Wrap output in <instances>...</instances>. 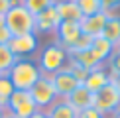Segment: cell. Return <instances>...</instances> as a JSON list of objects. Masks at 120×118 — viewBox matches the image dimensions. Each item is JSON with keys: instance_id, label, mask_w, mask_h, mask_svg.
<instances>
[{"instance_id": "1", "label": "cell", "mask_w": 120, "mask_h": 118, "mask_svg": "<svg viewBox=\"0 0 120 118\" xmlns=\"http://www.w3.org/2000/svg\"><path fill=\"white\" fill-rule=\"evenodd\" d=\"M8 77H10V81H12V85H14L16 91H30L39 81L41 71H39L36 61H32V59L26 57V59H18L14 63V67L10 69Z\"/></svg>"}, {"instance_id": "2", "label": "cell", "mask_w": 120, "mask_h": 118, "mask_svg": "<svg viewBox=\"0 0 120 118\" xmlns=\"http://www.w3.org/2000/svg\"><path fill=\"white\" fill-rule=\"evenodd\" d=\"M4 24L12 32V36H24V33H36V16L28 12L22 4H16L8 10L4 16Z\"/></svg>"}, {"instance_id": "3", "label": "cell", "mask_w": 120, "mask_h": 118, "mask_svg": "<svg viewBox=\"0 0 120 118\" xmlns=\"http://www.w3.org/2000/svg\"><path fill=\"white\" fill-rule=\"evenodd\" d=\"M67 61H69L67 49L61 47L55 41V43H47V45L41 49V53H39V57H38V67H39V71H41V75H53L59 69H63Z\"/></svg>"}, {"instance_id": "4", "label": "cell", "mask_w": 120, "mask_h": 118, "mask_svg": "<svg viewBox=\"0 0 120 118\" xmlns=\"http://www.w3.org/2000/svg\"><path fill=\"white\" fill-rule=\"evenodd\" d=\"M30 95H32L34 102H36V106L39 110H47V108L57 100V92H55V87H53L49 75L39 77V81L30 88Z\"/></svg>"}, {"instance_id": "5", "label": "cell", "mask_w": 120, "mask_h": 118, "mask_svg": "<svg viewBox=\"0 0 120 118\" xmlns=\"http://www.w3.org/2000/svg\"><path fill=\"white\" fill-rule=\"evenodd\" d=\"M39 108L36 106L30 91H14L12 96L8 100V112L18 118H30L32 114H36Z\"/></svg>"}, {"instance_id": "6", "label": "cell", "mask_w": 120, "mask_h": 118, "mask_svg": "<svg viewBox=\"0 0 120 118\" xmlns=\"http://www.w3.org/2000/svg\"><path fill=\"white\" fill-rule=\"evenodd\" d=\"M93 106L97 108L104 118L110 116L114 110H118V108H120V95H118L116 88H114L112 83L104 85L98 92H94V104Z\"/></svg>"}, {"instance_id": "7", "label": "cell", "mask_w": 120, "mask_h": 118, "mask_svg": "<svg viewBox=\"0 0 120 118\" xmlns=\"http://www.w3.org/2000/svg\"><path fill=\"white\" fill-rule=\"evenodd\" d=\"M51 77V83L55 87V92H57V98H67L75 88L79 87V81L75 79V75L71 73V69L65 65L63 69H59L57 73H53Z\"/></svg>"}, {"instance_id": "8", "label": "cell", "mask_w": 120, "mask_h": 118, "mask_svg": "<svg viewBox=\"0 0 120 118\" xmlns=\"http://www.w3.org/2000/svg\"><path fill=\"white\" fill-rule=\"evenodd\" d=\"M38 45H39V41H38V36H36V33L14 36L12 39H10V43H8L10 51H12L18 59H26L28 55H32V53L38 49Z\"/></svg>"}, {"instance_id": "9", "label": "cell", "mask_w": 120, "mask_h": 118, "mask_svg": "<svg viewBox=\"0 0 120 118\" xmlns=\"http://www.w3.org/2000/svg\"><path fill=\"white\" fill-rule=\"evenodd\" d=\"M59 24H61V18H59L57 8L53 4L36 16V33H51L59 28Z\"/></svg>"}, {"instance_id": "10", "label": "cell", "mask_w": 120, "mask_h": 118, "mask_svg": "<svg viewBox=\"0 0 120 118\" xmlns=\"http://www.w3.org/2000/svg\"><path fill=\"white\" fill-rule=\"evenodd\" d=\"M55 33H57V43L61 47H65V49H69L79 37L83 36L81 24L79 22H61L59 28L55 30Z\"/></svg>"}, {"instance_id": "11", "label": "cell", "mask_w": 120, "mask_h": 118, "mask_svg": "<svg viewBox=\"0 0 120 118\" xmlns=\"http://www.w3.org/2000/svg\"><path fill=\"white\" fill-rule=\"evenodd\" d=\"M65 100H67L77 112H83V110H87V108H91L94 104V95L85 85H79L71 95L65 98Z\"/></svg>"}, {"instance_id": "12", "label": "cell", "mask_w": 120, "mask_h": 118, "mask_svg": "<svg viewBox=\"0 0 120 118\" xmlns=\"http://www.w3.org/2000/svg\"><path fill=\"white\" fill-rule=\"evenodd\" d=\"M106 20H108V14L106 12H98V14H93V16H85L81 22V32L83 33H87V36H91V37H98L102 33V28H104V24H106Z\"/></svg>"}, {"instance_id": "13", "label": "cell", "mask_w": 120, "mask_h": 118, "mask_svg": "<svg viewBox=\"0 0 120 118\" xmlns=\"http://www.w3.org/2000/svg\"><path fill=\"white\" fill-rule=\"evenodd\" d=\"M108 83H110V73H108L102 65H98V67H94V69L89 71V77H87V81H85L83 85L94 95V92H98L104 85H108Z\"/></svg>"}, {"instance_id": "14", "label": "cell", "mask_w": 120, "mask_h": 118, "mask_svg": "<svg viewBox=\"0 0 120 118\" xmlns=\"http://www.w3.org/2000/svg\"><path fill=\"white\" fill-rule=\"evenodd\" d=\"M55 8L61 22H81L83 20L81 8L75 0H59V2H55Z\"/></svg>"}, {"instance_id": "15", "label": "cell", "mask_w": 120, "mask_h": 118, "mask_svg": "<svg viewBox=\"0 0 120 118\" xmlns=\"http://www.w3.org/2000/svg\"><path fill=\"white\" fill-rule=\"evenodd\" d=\"M49 118H79V112L69 104L65 98H57L51 106L45 110Z\"/></svg>"}, {"instance_id": "16", "label": "cell", "mask_w": 120, "mask_h": 118, "mask_svg": "<svg viewBox=\"0 0 120 118\" xmlns=\"http://www.w3.org/2000/svg\"><path fill=\"white\" fill-rule=\"evenodd\" d=\"M101 36L110 41L114 47L120 45V16H114V14H108V20L102 28V33Z\"/></svg>"}, {"instance_id": "17", "label": "cell", "mask_w": 120, "mask_h": 118, "mask_svg": "<svg viewBox=\"0 0 120 118\" xmlns=\"http://www.w3.org/2000/svg\"><path fill=\"white\" fill-rule=\"evenodd\" d=\"M67 55H69V63H77V65L89 69V71L94 69V67H98V65H102V63L94 57V53L91 49H85V51H79V53H67Z\"/></svg>"}, {"instance_id": "18", "label": "cell", "mask_w": 120, "mask_h": 118, "mask_svg": "<svg viewBox=\"0 0 120 118\" xmlns=\"http://www.w3.org/2000/svg\"><path fill=\"white\" fill-rule=\"evenodd\" d=\"M114 49H116V47H114L110 41H106L102 36L94 37L93 39V45H91V51L94 53V57H97L101 63H106V59L110 57V53L114 51Z\"/></svg>"}, {"instance_id": "19", "label": "cell", "mask_w": 120, "mask_h": 118, "mask_svg": "<svg viewBox=\"0 0 120 118\" xmlns=\"http://www.w3.org/2000/svg\"><path fill=\"white\" fill-rule=\"evenodd\" d=\"M16 61H18V57L10 51L8 45H0V75H8Z\"/></svg>"}, {"instance_id": "20", "label": "cell", "mask_w": 120, "mask_h": 118, "mask_svg": "<svg viewBox=\"0 0 120 118\" xmlns=\"http://www.w3.org/2000/svg\"><path fill=\"white\" fill-rule=\"evenodd\" d=\"M16 91L10 81L8 75H0V108H6L8 110V100L12 96V92Z\"/></svg>"}, {"instance_id": "21", "label": "cell", "mask_w": 120, "mask_h": 118, "mask_svg": "<svg viewBox=\"0 0 120 118\" xmlns=\"http://www.w3.org/2000/svg\"><path fill=\"white\" fill-rule=\"evenodd\" d=\"M53 4H55V0H22V6L28 12H32L34 16H38L39 12H43L45 8L53 6Z\"/></svg>"}, {"instance_id": "22", "label": "cell", "mask_w": 120, "mask_h": 118, "mask_svg": "<svg viewBox=\"0 0 120 118\" xmlns=\"http://www.w3.org/2000/svg\"><path fill=\"white\" fill-rule=\"evenodd\" d=\"M75 2H77L79 8H81L83 18H85V16H93V14H98V12L102 10L98 0H75Z\"/></svg>"}, {"instance_id": "23", "label": "cell", "mask_w": 120, "mask_h": 118, "mask_svg": "<svg viewBox=\"0 0 120 118\" xmlns=\"http://www.w3.org/2000/svg\"><path fill=\"white\" fill-rule=\"evenodd\" d=\"M106 71L110 73V77H118L120 75V49L116 47L110 53V57L106 59Z\"/></svg>"}, {"instance_id": "24", "label": "cell", "mask_w": 120, "mask_h": 118, "mask_svg": "<svg viewBox=\"0 0 120 118\" xmlns=\"http://www.w3.org/2000/svg\"><path fill=\"white\" fill-rule=\"evenodd\" d=\"M93 39H94V37L87 36V33H83V36H81V37H79V39L73 43L71 47L67 49V53H79V51H85V49H91V45H93Z\"/></svg>"}, {"instance_id": "25", "label": "cell", "mask_w": 120, "mask_h": 118, "mask_svg": "<svg viewBox=\"0 0 120 118\" xmlns=\"http://www.w3.org/2000/svg\"><path fill=\"white\" fill-rule=\"evenodd\" d=\"M67 63H69V61H67ZM67 67L71 69V73L75 75V79L79 81V85H83V83L87 81V77H89V69H85V67H81V65H77V63H69Z\"/></svg>"}, {"instance_id": "26", "label": "cell", "mask_w": 120, "mask_h": 118, "mask_svg": "<svg viewBox=\"0 0 120 118\" xmlns=\"http://www.w3.org/2000/svg\"><path fill=\"white\" fill-rule=\"evenodd\" d=\"M98 2H101L102 12H106V14H112L114 10L120 8V0H98Z\"/></svg>"}, {"instance_id": "27", "label": "cell", "mask_w": 120, "mask_h": 118, "mask_svg": "<svg viewBox=\"0 0 120 118\" xmlns=\"http://www.w3.org/2000/svg\"><path fill=\"white\" fill-rule=\"evenodd\" d=\"M16 4H22V0H0V16H6L8 10Z\"/></svg>"}, {"instance_id": "28", "label": "cell", "mask_w": 120, "mask_h": 118, "mask_svg": "<svg viewBox=\"0 0 120 118\" xmlns=\"http://www.w3.org/2000/svg\"><path fill=\"white\" fill-rule=\"evenodd\" d=\"M12 37H14L12 32H10L6 26H0V45H8Z\"/></svg>"}, {"instance_id": "29", "label": "cell", "mask_w": 120, "mask_h": 118, "mask_svg": "<svg viewBox=\"0 0 120 118\" xmlns=\"http://www.w3.org/2000/svg\"><path fill=\"white\" fill-rule=\"evenodd\" d=\"M79 118H104V116H102L94 106H91V108H87V110L79 112Z\"/></svg>"}, {"instance_id": "30", "label": "cell", "mask_w": 120, "mask_h": 118, "mask_svg": "<svg viewBox=\"0 0 120 118\" xmlns=\"http://www.w3.org/2000/svg\"><path fill=\"white\" fill-rule=\"evenodd\" d=\"M110 83L114 85V88H116L118 95H120V75H118V77H110Z\"/></svg>"}, {"instance_id": "31", "label": "cell", "mask_w": 120, "mask_h": 118, "mask_svg": "<svg viewBox=\"0 0 120 118\" xmlns=\"http://www.w3.org/2000/svg\"><path fill=\"white\" fill-rule=\"evenodd\" d=\"M30 118H49V116L45 114V110H38L36 114H32V116H30Z\"/></svg>"}, {"instance_id": "32", "label": "cell", "mask_w": 120, "mask_h": 118, "mask_svg": "<svg viewBox=\"0 0 120 118\" xmlns=\"http://www.w3.org/2000/svg\"><path fill=\"white\" fill-rule=\"evenodd\" d=\"M106 118H120V108H118V110H114L112 114H110V116H106Z\"/></svg>"}, {"instance_id": "33", "label": "cell", "mask_w": 120, "mask_h": 118, "mask_svg": "<svg viewBox=\"0 0 120 118\" xmlns=\"http://www.w3.org/2000/svg\"><path fill=\"white\" fill-rule=\"evenodd\" d=\"M6 114H8L6 108H0V118H6Z\"/></svg>"}, {"instance_id": "34", "label": "cell", "mask_w": 120, "mask_h": 118, "mask_svg": "<svg viewBox=\"0 0 120 118\" xmlns=\"http://www.w3.org/2000/svg\"><path fill=\"white\" fill-rule=\"evenodd\" d=\"M0 26H6V24H4V16H0Z\"/></svg>"}, {"instance_id": "35", "label": "cell", "mask_w": 120, "mask_h": 118, "mask_svg": "<svg viewBox=\"0 0 120 118\" xmlns=\"http://www.w3.org/2000/svg\"><path fill=\"white\" fill-rule=\"evenodd\" d=\"M6 118H18V116H14V114H10V112H8V114H6Z\"/></svg>"}, {"instance_id": "36", "label": "cell", "mask_w": 120, "mask_h": 118, "mask_svg": "<svg viewBox=\"0 0 120 118\" xmlns=\"http://www.w3.org/2000/svg\"><path fill=\"white\" fill-rule=\"evenodd\" d=\"M118 49H120V45H118Z\"/></svg>"}]
</instances>
